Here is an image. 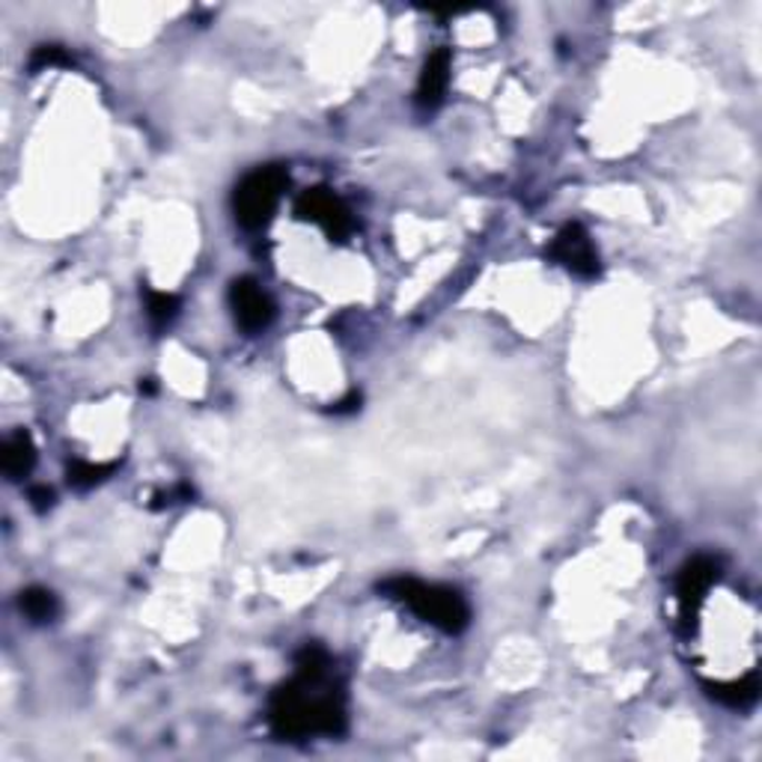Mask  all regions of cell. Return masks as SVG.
Listing matches in <instances>:
<instances>
[{
  "mask_svg": "<svg viewBox=\"0 0 762 762\" xmlns=\"http://www.w3.org/2000/svg\"><path fill=\"white\" fill-rule=\"evenodd\" d=\"M289 188V173L280 164L269 168H257L253 173L235 186L233 191V214L242 230L257 233L262 227H269L271 214L278 209L280 197Z\"/></svg>",
  "mask_w": 762,
  "mask_h": 762,
  "instance_id": "cell-3",
  "label": "cell"
},
{
  "mask_svg": "<svg viewBox=\"0 0 762 762\" xmlns=\"http://www.w3.org/2000/svg\"><path fill=\"white\" fill-rule=\"evenodd\" d=\"M381 590L391 599L409 604L420 620H427L429 625H435L444 634L465 632L468 623H471V608L453 586L423 584L418 578H391L381 584Z\"/></svg>",
  "mask_w": 762,
  "mask_h": 762,
  "instance_id": "cell-2",
  "label": "cell"
},
{
  "mask_svg": "<svg viewBox=\"0 0 762 762\" xmlns=\"http://www.w3.org/2000/svg\"><path fill=\"white\" fill-rule=\"evenodd\" d=\"M143 304H147L149 322H152V328H159V331L173 325V319L179 317V308H182V301L173 292H159V289H147L143 292Z\"/></svg>",
  "mask_w": 762,
  "mask_h": 762,
  "instance_id": "cell-12",
  "label": "cell"
},
{
  "mask_svg": "<svg viewBox=\"0 0 762 762\" xmlns=\"http://www.w3.org/2000/svg\"><path fill=\"white\" fill-rule=\"evenodd\" d=\"M19 608L21 614L28 616L33 625L54 623L57 616H60V599L48 586H28V590H21Z\"/></svg>",
  "mask_w": 762,
  "mask_h": 762,
  "instance_id": "cell-11",
  "label": "cell"
},
{
  "mask_svg": "<svg viewBox=\"0 0 762 762\" xmlns=\"http://www.w3.org/2000/svg\"><path fill=\"white\" fill-rule=\"evenodd\" d=\"M450 69H453V57L447 48H438L427 57L423 72H420L418 93H414V104L423 113H432L438 104L444 102L447 84H450Z\"/></svg>",
  "mask_w": 762,
  "mask_h": 762,
  "instance_id": "cell-8",
  "label": "cell"
},
{
  "mask_svg": "<svg viewBox=\"0 0 762 762\" xmlns=\"http://www.w3.org/2000/svg\"><path fill=\"white\" fill-rule=\"evenodd\" d=\"M703 691L709 700H715L726 709H751L760 700V679L751 673V676L730 679V682H703Z\"/></svg>",
  "mask_w": 762,
  "mask_h": 762,
  "instance_id": "cell-10",
  "label": "cell"
},
{
  "mask_svg": "<svg viewBox=\"0 0 762 762\" xmlns=\"http://www.w3.org/2000/svg\"><path fill=\"white\" fill-rule=\"evenodd\" d=\"M295 214L298 221L319 223L331 242H343L345 235L354 230V218L352 212H349V205H345L331 188L317 186L308 188V191H301L295 200Z\"/></svg>",
  "mask_w": 762,
  "mask_h": 762,
  "instance_id": "cell-4",
  "label": "cell"
},
{
  "mask_svg": "<svg viewBox=\"0 0 762 762\" xmlns=\"http://www.w3.org/2000/svg\"><path fill=\"white\" fill-rule=\"evenodd\" d=\"M269 724L280 739L343 735L349 726L343 685L334 682L331 655L308 643L295 655V679L271 694Z\"/></svg>",
  "mask_w": 762,
  "mask_h": 762,
  "instance_id": "cell-1",
  "label": "cell"
},
{
  "mask_svg": "<svg viewBox=\"0 0 762 762\" xmlns=\"http://www.w3.org/2000/svg\"><path fill=\"white\" fill-rule=\"evenodd\" d=\"M30 503H33V510L37 512H46L54 507V492L48 489V485H33L30 489Z\"/></svg>",
  "mask_w": 762,
  "mask_h": 762,
  "instance_id": "cell-15",
  "label": "cell"
},
{
  "mask_svg": "<svg viewBox=\"0 0 762 762\" xmlns=\"http://www.w3.org/2000/svg\"><path fill=\"white\" fill-rule=\"evenodd\" d=\"M69 63H72V57L66 54L60 46H39L37 51H33V57H30V69H33V72H42V69H54V66H69Z\"/></svg>",
  "mask_w": 762,
  "mask_h": 762,
  "instance_id": "cell-14",
  "label": "cell"
},
{
  "mask_svg": "<svg viewBox=\"0 0 762 762\" xmlns=\"http://www.w3.org/2000/svg\"><path fill=\"white\" fill-rule=\"evenodd\" d=\"M718 575H721V563L715 558H709V554H698V558H691L685 567L679 569L676 602L685 629H694L700 604L706 599L709 586L718 581Z\"/></svg>",
  "mask_w": 762,
  "mask_h": 762,
  "instance_id": "cell-5",
  "label": "cell"
},
{
  "mask_svg": "<svg viewBox=\"0 0 762 762\" xmlns=\"http://www.w3.org/2000/svg\"><path fill=\"white\" fill-rule=\"evenodd\" d=\"M549 260L558 262L560 269H567L569 274L575 278H595L602 271V262H599V251H595L593 239L586 233L581 223H567L554 242L549 248Z\"/></svg>",
  "mask_w": 762,
  "mask_h": 762,
  "instance_id": "cell-6",
  "label": "cell"
},
{
  "mask_svg": "<svg viewBox=\"0 0 762 762\" xmlns=\"http://www.w3.org/2000/svg\"><path fill=\"white\" fill-rule=\"evenodd\" d=\"M113 471H117V462H81V459H78V462H72V465L66 468V477H69V485L87 492V489L104 483Z\"/></svg>",
  "mask_w": 762,
  "mask_h": 762,
  "instance_id": "cell-13",
  "label": "cell"
},
{
  "mask_svg": "<svg viewBox=\"0 0 762 762\" xmlns=\"http://www.w3.org/2000/svg\"><path fill=\"white\" fill-rule=\"evenodd\" d=\"M0 468H3V474H7V480H12V483H19V480L30 477V471L37 468V444H33V438H30L24 429L12 432V435L3 441Z\"/></svg>",
  "mask_w": 762,
  "mask_h": 762,
  "instance_id": "cell-9",
  "label": "cell"
},
{
  "mask_svg": "<svg viewBox=\"0 0 762 762\" xmlns=\"http://www.w3.org/2000/svg\"><path fill=\"white\" fill-rule=\"evenodd\" d=\"M361 405V393H349L345 400H340L334 405V414H349V411H354Z\"/></svg>",
  "mask_w": 762,
  "mask_h": 762,
  "instance_id": "cell-16",
  "label": "cell"
},
{
  "mask_svg": "<svg viewBox=\"0 0 762 762\" xmlns=\"http://www.w3.org/2000/svg\"><path fill=\"white\" fill-rule=\"evenodd\" d=\"M230 308L244 334H262L274 322V301L253 278H235L230 283Z\"/></svg>",
  "mask_w": 762,
  "mask_h": 762,
  "instance_id": "cell-7",
  "label": "cell"
}]
</instances>
